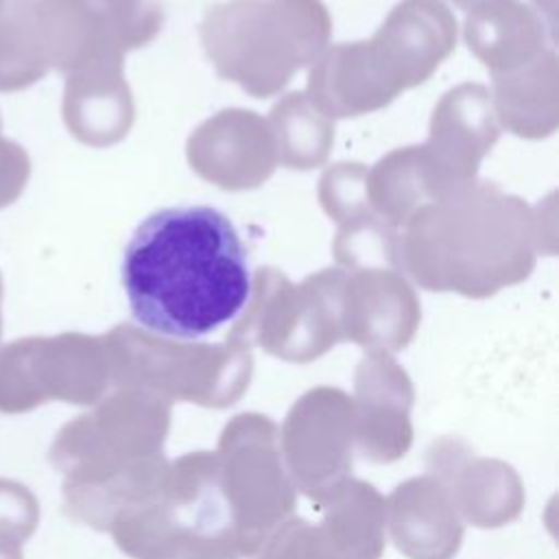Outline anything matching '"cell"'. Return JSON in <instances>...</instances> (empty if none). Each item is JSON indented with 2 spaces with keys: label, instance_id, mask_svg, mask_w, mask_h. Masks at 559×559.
Instances as JSON below:
<instances>
[{
  "label": "cell",
  "instance_id": "cell-1",
  "mask_svg": "<svg viewBox=\"0 0 559 559\" xmlns=\"http://www.w3.org/2000/svg\"><path fill=\"white\" fill-rule=\"evenodd\" d=\"M120 280L142 328L186 341L234 321L251 293L247 249L227 214L212 205L146 216L124 247Z\"/></svg>",
  "mask_w": 559,
  "mask_h": 559
},
{
  "label": "cell",
  "instance_id": "cell-2",
  "mask_svg": "<svg viewBox=\"0 0 559 559\" xmlns=\"http://www.w3.org/2000/svg\"><path fill=\"white\" fill-rule=\"evenodd\" d=\"M26 360L37 402L61 400L68 404H92L105 389V376L96 360L92 341L76 334L55 338L31 336Z\"/></svg>",
  "mask_w": 559,
  "mask_h": 559
},
{
  "label": "cell",
  "instance_id": "cell-3",
  "mask_svg": "<svg viewBox=\"0 0 559 559\" xmlns=\"http://www.w3.org/2000/svg\"><path fill=\"white\" fill-rule=\"evenodd\" d=\"M46 70L37 0H7L0 13V92L24 90Z\"/></svg>",
  "mask_w": 559,
  "mask_h": 559
},
{
  "label": "cell",
  "instance_id": "cell-4",
  "mask_svg": "<svg viewBox=\"0 0 559 559\" xmlns=\"http://www.w3.org/2000/svg\"><path fill=\"white\" fill-rule=\"evenodd\" d=\"M31 159L26 151L0 133V210L15 203L26 188Z\"/></svg>",
  "mask_w": 559,
  "mask_h": 559
},
{
  "label": "cell",
  "instance_id": "cell-5",
  "mask_svg": "<svg viewBox=\"0 0 559 559\" xmlns=\"http://www.w3.org/2000/svg\"><path fill=\"white\" fill-rule=\"evenodd\" d=\"M31 537L26 528L0 518V559H24L22 544Z\"/></svg>",
  "mask_w": 559,
  "mask_h": 559
},
{
  "label": "cell",
  "instance_id": "cell-6",
  "mask_svg": "<svg viewBox=\"0 0 559 559\" xmlns=\"http://www.w3.org/2000/svg\"><path fill=\"white\" fill-rule=\"evenodd\" d=\"M0 304H2V284H0ZM0 336H2V314H0Z\"/></svg>",
  "mask_w": 559,
  "mask_h": 559
},
{
  "label": "cell",
  "instance_id": "cell-7",
  "mask_svg": "<svg viewBox=\"0 0 559 559\" xmlns=\"http://www.w3.org/2000/svg\"><path fill=\"white\" fill-rule=\"evenodd\" d=\"M4 2H7V0H0V13H2V9H4Z\"/></svg>",
  "mask_w": 559,
  "mask_h": 559
},
{
  "label": "cell",
  "instance_id": "cell-8",
  "mask_svg": "<svg viewBox=\"0 0 559 559\" xmlns=\"http://www.w3.org/2000/svg\"><path fill=\"white\" fill-rule=\"evenodd\" d=\"M0 284H2V275H0Z\"/></svg>",
  "mask_w": 559,
  "mask_h": 559
}]
</instances>
